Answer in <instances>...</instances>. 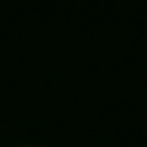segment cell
Segmentation results:
<instances>
[{
    "label": "cell",
    "instance_id": "obj_1",
    "mask_svg": "<svg viewBox=\"0 0 147 147\" xmlns=\"http://www.w3.org/2000/svg\"><path fill=\"white\" fill-rule=\"evenodd\" d=\"M12 147H42V144H12Z\"/></svg>",
    "mask_w": 147,
    "mask_h": 147
}]
</instances>
